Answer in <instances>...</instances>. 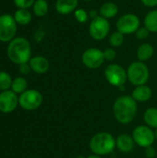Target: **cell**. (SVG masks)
<instances>
[{
  "instance_id": "34",
  "label": "cell",
  "mask_w": 157,
  "mask_h": 158,
  "mask_svg": "<svg viewBox=\"0 0 157 158\" xmlns=\"http://www.w3.org/2000/svg\"><path fill=\"white\" fill-rule=\"evenodd\" d=\"M87 158H101L100 156H97V155H93V156H89Z\"/></svg>"
},
{
  "instance_id": "30",
  "label": "cell",
  "mask_w": 157,
  "mask_h": 158,
  "mask_svg": "<svg viewBox=\"0 0 157 158\" xmlns=\"http://www.w3.org/2000/svg\"><path fill=\"white\" fill-rule=\"evenodd\" d=\"M19 72L21 73V74H23V75H27V74H29L30 73V71H31V66H30V64H28V63H23V64H20L19 65Z\"/></svg>"
},
{
  "instance_id": "25",
  "label": "cell",
  "mask_w": 157,
  "mask_h": 158,
  "mask_svg": "<svg viewBox=\"0 0 157 158\" xmlns=\"http://www.w3.org/2000/svg\"><path fill=\"white\" fill-rule=\"evenodd\" d=\"M123 43H124V34L119 32L118 31L113 32L109 36V44L114 47H118L122 45Z\"/></svg>"
},
{
  "instance_id": "2",
  "label": "cell",
  "mask_w": 157,
  "mask_h": 158,
  "mask_svg": "<svg viewBox=\"0 0 157 158\" xmlns=\"http://www.w3.org/2000/svg\"><path fill=\"white\" fill-rule=\"evenodd\" d=\"M31 48L29 41L23 37H17L10 41L7 46L8 58L15 64L20 65L31 60Z\"/></svg>"
},
{
  "instance_id": "22",
  "label": "cell",
  "mask_w": 157,
  "mask_h": 158,
  "mask_svg": "<svg viewBox=\"0 0 157 158\" xmlns=\"http://www.w3.org/2000/svg\"><path fill=\"white\" fill-rule=\"evenodd\" d=\"M32 8L33 13L37 17H43L48 12V4L45 0H36Z\"/></svg>"
},
{
  "instance_id": "37",
  "label": "cell",
  "mask_w": 157,
  "mask_h": 158,
  "mask_svg": "<svg viewBox=\"0 0 157 158\" xmlns=\"http://www.w3.org/2000/svg\"></svg>"
},
{
  "instance_id": "8",
  "label": "cell",
  "mask_w": 157,
  "mask_h": 158,
  "mask_svg": "<svg viewBox=\"0 0 157 158\" xmlns=\"http://www.w3.org/2000/svg\"><path fill=\"white\" fill-rule=\"evenodd\" d=\"M140 19L136 15L128 13L118 19L117 21V29L123 34H131L137 31V30L140 28Z\"/></svg>"
},
{
  "instance_id": "24",
  "label": "cell",
  "mask_w": 157,
  "mask_h": 158,
  "mask_svg": "<svg viewBox=\"0 0 157 158\" xmlns=\"http://www.w3.org/2000/svg\"><path fill=\"white\" fill-rule=\"evenodd\" d=\"M12 79L10 75L5 71L0 72V90L1 91H7L12 85Z\"/></svg>"
},
{
  "instance_id": "9",
  "label": "cell",
  "mask_w": 157,
  "mask_h": 158,
  "mask_svg": "<svg viewBox=\"0 0 157 158\" xmlns=\"http://www.w3.org/2000/svg\"><path fill=\"white\" fill-rule=\"evenodd\" d=\"M43 102V96L36 90H26L19 98V106L26 110H34L38 108Z\"/></svg>"
},
{
  "instance_id": "36",
  "label": "cell",
  "mask_w": 157,
  "mask_h": 158,
  "mask_svg": "<svg viewBox=\"0 0 157 158\" xmlns=\"http://www.w3.org/2000/svg\"><path fill=\"white\" fill-rule=\"evenodd\" d=\"M84 1H93V0H84Z\"/></svg>"
},
{
  "instance_id": "13",
  "label": "cell",
  "mask_w": 157,
  "mask_h": 158,
  "mask_svg": "<svg viewBox=\"0 0 157 158\" xmlns=\"http://www.w3.org/2000/svg\"><path fill=\"white\" fill-rule=\"evenodd\" d=\"M134 144L133 137L129 134H121L116 140V146L122 153H130L134 148Z\"/></svg>"
},
{
  "instance_id": "6",
  "label": "cell",
  "mask_w": 157,
  "mask_h": 158,
  "mask_svg": "<svg viewBox=\"0 0 157 158\" xmlns=\"http://www.w3.org/2000/svg\"><path fill=\"white\" fill-rule=\"evenodd\" d=\"M110 30V24L106 19L102 16H98L92 19L89 26V33L93 39L96 41H101L105 39Z\"/></svg>"
},
{
  "instance_id": "20",
  "label": "cell",
  "mask_w": 157,
  "mask_h": 158,
  "mask_svg": "<svg viewBox=\"0 0 157 158\" xmlns=\"http://www.w3.org/2000/svg\"><path fill=\"white\" fill-rule=\"evenodd\" d=\"M13 17H14L16 22L19 25H27L31 20V12L28 9H24V8H19L15 12Z\"/></svg>"
},
{
  "instance_id": "19",
  "label": "cell",
  "mask_w": 157,
  "mask_h": 158,
  "mask_svg": "<svg viewBox=\"0 0 157 158\" xmlns=\"http://www.w3.org/2000/svg\"><path fill=\"white\" fill-rule=\"evenodd\" d=\"M144 27L150 32H157V9L147 13L144 18Z\"/></svg>"
},
{
  "instance_id": "18",
  "label": "cell",
  "mask_w": 157,
  "mask_h": 158,
  "mask_svg": "<svg viewBox=\"0 0 157 158\" xmlns=\"http://www.w3.org/2000/svg\"><path fill=\"white\" fill-rule=\"evenodd\" d=\"M155 49L150 44H143L137 50V57L139 61H147L154 56Z\"/></svg>"
},
{
  "instance_id": "16",
  "label": "cell",
  "mask_w": 157,
  "mask_h": 158,
  "mask_svg": "<svg viewBox=\"0 0 157 158\" xmlns=\"http://www.w3.org/2000/svg\"><path fill=\"white\" fill-rule=\"evenodd\" d=\"M131 97L136 102H146L152 97V89L145 84L136 86V88L132 91Z\"/></svg>"
},
{
  "instance_id": "17",
  "label": "cell",
  "mask_w": 157,
  "mask_h": 158,
  "mask_svg": "<svg viewBox=\"0 0 157 158\" xmlns=\"http://www.w3.org/2000/svg\"><path fill=\"white\" fill-rule=\"evenodd\" d=\"M99 12L102 17H104L105 19H111V18H114L115 16H117V14L118 12V7L115 3L106 2L100 6Z\"/></svg>"
},
{
  "instance_id": "1",
  "label": "cell",
  "mask_w": 157,
  "mask_h": 158,
  "mask_svg": "<svg viewBox=\"0 0 157 158\" xmlns=\"http://www.w3.org/2000/svg\"><path fill=\"white\" fill-rule=\"evenodd\" d=\"M113 112L116 119L121 124L130 123L137 113L136 101L131 96H121L118 97L113 106Z\"/></svg>"
},
{
  "instance_id": "26",
  "label": "cell",
  "mask_w": 157,
  "mask_h": 158,
  "mask_svg": "<svg viewBox=\"0 0 157 158\" xmlns=\"http://www.w3.org/2000/svg\"><path fill=\"white\" fill-rule=\"evenodd\" d=\"M74 15L76 19L80 22V23H85L86 21H88L89 19V14L82 8H78L74 11Z\"/></svg>"
},
{
  "instance_id": "28",
  "label": "cell",
  "mask_w": 157,
  "mask_h": 158,
  "mask_svg": "<svg viewBox=\"0 0 157 158\" xmlns=\"http://www.w3.org/2000/svg\"><path fill=\"white\" fill-rule=\"evenodd\" d=\"M149 31L145 28V27H140L137 31H136V36L138 39L143 40V39H146L149 35Z\"/></svg>"
},
{
  "instance_id": "4",
  "label": "cell",
  "mask_w": 157,
  "mask_h": 158,
  "mask_svg": "<svg viewBox=\"0 0 157 158\" xmlns=\"http://www.w3.org/2000/svg\"><path fill=\"white\" fill-rule=\"evenodd\" d=\"M128 80L135 86L144 85L149 80V69L142 61L131 63L127 70Z\"/></svg>"
},
{
  "instance_id": "3",
  "label": "cell",
  "mask_w": 157,
  "mask_h": 158,
  "mask_svg": "<svg viewBox=\"0 0 157 158\" xmlns=\"http://www.w3.org/2000/svg\"><path fill=\"white\" fill-rule=\"evenodd\" d=\"M116 147V140L107 132H99L90 141L91 151L97 156H105L113 152Z\"/></svg>"
},
{
  "instance_id": "31",
  "label": "cell",
  "mask_w": 157,
  "mask_h": 158,
  "mask_svg": "<svg viewBox=\"0 0 157 158\" xmlns=\"http://www.w3.org/2000/svg\"><path fill=\"white\" fill-rule=\"evenodd\" d=\"M155 156H157L155 149L152 146L146 147L145 148V156L147 158H155Z\"/></svg>"
},
{
  "instance_id": "5",
  "label": "cell",
  "mask_w": 157,
  "mask_h": 158,
  "mask_svg": "<svg viewBox=\"0 0 157 158\" xmlns=\"http://www.w3.org/2000/svg\"><path fill=\"white\" fill-rule=\"evenodd\" d=\"M17 32V22L10 14L0 16V41L10 42Z\"/></svg>"
},
{
  "instance_id": "23",
  "label": "cell",
  "mask_w": 157,
  "mask_h": 158,
  "mask_svg": "<svg viewBox=\"0 0 157 158\" xmlns=\"http://www.w3.org/2000/svg\"><path fill=\"white\" fill-rule=\"evenodd\" d=\"M27 86H28L27 81L22 77H18V78L13 80L11 88L15 94H21L22 93H24L26 91Z\"/></svg>"
},
{
  "instance_id": "11",
  "label": "cell",
  "mask_w": 157,
  "mask_h": 158,
  "mask_svg": "<svg viewBox=\"0 0 157 158\" xmlns=\"http://www.w3.org/2000/svg\"><path fill=\"white\" fill-rule=\"evenodd\" d=\"M82 63L88 69H95L100 68L105 62L104 52L97 48H89L84 51L81 56Z\"/></svg>"
},
{
  "instance_id": "27",
  "label": "cell",
  "mask_w": 157,
  "mask_h": 158,
  "mask_svg": "<svg viewBox=\"0 0 157 158\" xmlns=\"http://www.w3.org/2000/svg\"><path fill=\"white\" fill-rule=\"evenodd\" d=\"M34 2H35L34 0H14L16 6H18L19 8H24V9H28L31 6H33Z\"/></svg>"
},
{
  "instance_id": "7",
  "label": "cell",
  "mask_w": 157,
  "mask_h": 158,
  "mask_svg": "<svg viewBox=\"0 0 157 158\" xmlns=\"http://www.w3.org/2000/svg\"><path fill=\"white\" fill-rule=\"evenodd\" d=\"M105 76L106 81L116 87L123 86L128 79L127 71L118 64H111L107 66L105 70Z\"/></svg>"
},
{
  "instance_id": "10",
  "label": "cell",
  "mask_w": 157,
  "mask_h": 158,
  "mask_svg": "<svg viewBox=\"0 0 157 158\" xmlns=\"http://www.w3.org/2000/svg\"><path fill=\"white\" fill-rule=\"evenodd\" d=\"M132 137L135 142L139 146L141 147H149L152 146L154 143L155 137V132L150 129L148 126H138L134 129L132 132Z\"/></svg>"
},
{
  "instance_id": "14",
  "label": "cell",
  "mask_w": 157,
  "mask_h": 158,
  "mask_svg": "<svg viewBox=\"0 0 157 158\" xmlns=\"http://www.w3.org/2000/svg\"><path fill=\"white\" fill-rule=\"evenodd\" d=\"M29 64L31 66V70H33L34 72L38 74L45 73L49 69V67H50L49 61L47 60V58L42 56H37L31 58Z\"/></svg>"
},
{
  "instance_id": "15",
  "label": "cell",
  "mask_w": 157,
  "mask_h": 158,
  "mask_svg": "<svg viewBox=\"0 0 157 158\" xmlns=\"http://www.w3.org/2000/svg\"><path fill=\"white\" fill-rule=\"evenodd\" d=\"M78 3V0H56V9L61 15H68L77 9Z\"/></svg>"
},
{
  "instance_id": "32",
  "label": "cell",
  "mask_w": 157,
  "mask_h": 158,
  "mask_svg": "<svg viewBox=\"0 0 157 158\" xmlns=\"http://www.w3.org/2000/svg\"><path fill=\"white\" fill-rule=\"evenodd\" d=\"M142 3L148 7H154L157 6V0H142Z\"/></svg>"
},
{
  "instance_id": "35",
  "label": "cell",
  "mask_w": 157,
  "mask_h": 158,
  "mask_svg": "<svg viewBox=\"0 0 157 158\" xmlns=\"http://www.w3.org/2000/svg\"><path fill=\"white\" fill-rule=\"evenodd\" d=\"M154 132H155V140H157V129H155V131Z\"/></svg>"
},
{
  "instance_id": "12",
  "label": "cell",
  "mask_w": 157,
  "mask_h": 158,
  "mask_svg": "<svg viewBox=\"0 0 157 158\" xmlns=\"http://www.w3.org/2000/svg\"><path fill=\"white\" fill-rule=\"evenodd\" d=\"M19 104L17 94L13 91H3L0 94V111L3 113H10L16 109Z\"/></svg>"
},
{
  "instance_id": "33",
  "label": "cell",
  "mask_w": 157,
  "mask_h": 158,
  "mask_svg": "<svg viewBox=\"0 0 157 158\" xmlns=\"http://www.w3.org/2000/svg\"><path fill=\"white\" fill-rule=\"evenodd\" d=\"M89 15H90V17L92 18V19H94V18H96V17H98V16H97V11H96V10H91L90 13H89Z\"/></svg>"
},
{
  "instance_id": "29",
  "label": "cell",
  "mask_w": 157,
  "mask_h": 158,
  "mask_svg": "<svg viewBox=\"0 0 157 158\" xmlns=\"http://www.w3.org/2000/svg\"><path fill=\"white\" fill-rule=\"evenodd\" d=\"M104 55H105V59L111 61V60H114L116 58L117 53L113 48H107L104 51Z\"/></svg>"
},
{
  "instance_id": "21",
  "label": "cell",
  "mask_w": 157,
  "mask_h": 158,
  "mask_svg": "<svg viewBox=\"0 0 157 158\" xmlns=\"http://www.w3.org/2000/svg\"><path fill=\"white\" fill-rule=\"evenodd\" d=\"M144 121L148 127L157 129V108L150 107L144 112Z\"/></svg>"
}]
</instances>
